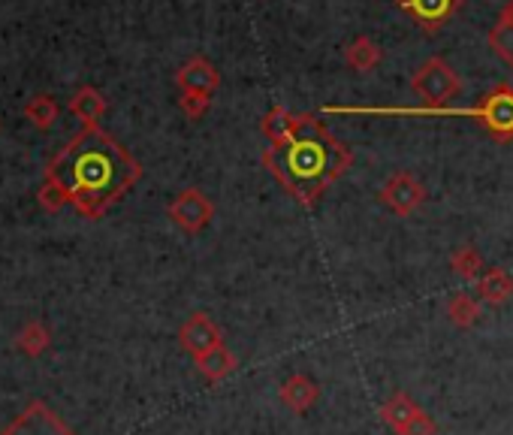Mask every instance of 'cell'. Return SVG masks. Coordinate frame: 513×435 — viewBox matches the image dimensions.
<instances>
[{
  "instance_id": "4fadbf2b",
  "label": "cell",
  "mask_w": 513,
  "mask_h": 435,
  "mask_svg": "<svg viewBox=\"0 0 513 435\" xmlns=\"http://www.w3.org/2000/svg\"><path fill=\"white\" fill-rule=\"evenodd\" d=\"M477 297L486 306H504L513 297V275L501 266H489L477 278Z\"/></svg>"
},
{
  "instance_id": "7402d4cb",
  "label": "cell",
  "mask_w": 513,
  "mask_h": 435,
  "mask_svg": "<svg viewBox=\"0 0 513 435\" xmlns=\"http://www.w3.org/2000/svg\"><path fill=\"white\" fill-rule=\"evenodd\" d=\"M25 115H28V121H31L34 127L49 130V127L58 121V103H55L49 94H37V97H31V100H28Z\"/></svg>"
},
{
  "instance_id": "52a82bcc",
  "label": "cell",
  "mask_w": 513,
  "mask_h": 435,
  "mask_svg": "<svg viewBox=\"0 0 513 435\" xmlns=\"http://www.w3.org/2000/svg\"><path fill=\"white\" fill-rule=\"evenodd\" d=\"M0 435H76L46 402L34 399Z\"/></svg>"
},
{
  "instance_id": "30bf717a",
  "label": "cell",
  "mask_w": 513,
  "mask_h": 435,
  "mask_svg": "<svg viewBox=\"0 0 513 435\" xmlns=\"http://www.w3.org/2000/svg\"><path fill=\"white\" fill-rule=\"evenodd\" d=\"M176 85H179V91H182V94H203V97H215V91H218V85H221V73H218V67H215L209 58L194 55V58H188V61L179 67V73H176Z\"/></svg>"
},
{
  "instance_id": "9a60e30c",
  "label": "cell",
  "mask_w": 513,
  "mask_h": 435,
  "mask_svg": "<svg viewBox=\"0 0 513 435\" xmlns=\"http://www.w3.org/2000/svg\"><path fill=\"white\" fill-rule=\"evenodd\" d=\"M447 321L456 327V330H471L480 315H483V306H480V297L468 294V290H459V294H453L447 300Z\"/></svg>"
},
{
  "instance_id": "2e32d148",
  "label": "cell",
  "mask_w": 513,
  "mask_h": 435,
  "mask_svg": "<svg viewBox=\"0 0 513 435\" xmlns=\"http://www.w3.org/2000/svg\"><path fill=\"white\" fill-rule=\"evenodd\" d=\"M420 411H423V408H420V405H417L405 390H396V393L384 402V408H381V420H384L390 429H396V435H399V432H402V429H405V426H408Z\"/></svg>"
},
{
  "instance_id": "7a4b0ae2",
  "label": "cell",
  "mask_w": 513,
  "mask_h": 435,
  "mask_svg": "<svg viewBox=\"0 0 513 435\" xmlns=\"http://www.w3.org/2000/svg\"><path fill=\"white\" fill-rule=\"evenodd\" d=\"M260 161L293 194V200H299L302 206H314L329 185H335L351 170L354 155L345 142L326 130L317 115L305 112L296 139L269 145Z\"/></svg>"
},
{
  "instance_id": "9c48e42d",
  "label": "cell",
  "mask_w": 513,
  "mask_h": 435,
  "mask_svg": "<svg viewBox=\"0 0 513 435\" xmlns=\"http://www.w3.org/2000/svg\"><path fill=\"white\" fill-rule=\"evenodd\" d=\"M179 345L197 360V357L209 354L212 348L224 345V333L206 312H194L179 330Z\"/></svg>"
},
{
  "instance_id": "ac0fdd59",
  "label": "cell",
  "mask_w": 513,
  "mask_h": 435,
  "mask_svg": "<svg viewBox=\"0 0 513 435\" xmlns=\"http://www.w3.org/2000/svg\"><path fill=\"white\" fill-rule=\"evenodd\" d=\"M236 366H239V360H236V354H233L227 345H218V348H212L209 354L197 357V369H200L203 378H209V381H224V378H230V375L236 372Z\"/></svg>"
},
{
  "instance_id": "ba28073f",
  "label": "cell",
  "mask_w": 513,
  "mask_h": 435,
  "mask_svg": "<svg viewBox=\"0 0 513 435\" xmlns=\"http://www.w3.org/2000/svg\"><path fill=\"white\" fill-rule=\"evenodd\" d=\"M396 7L426 34H435L459 13L462 0H396Z\"/></svg>"
},
{
  "instance_id": "d6986e66",
  "label": "cell",
  "mask_w": 513,
  "mask_h": 435,
  "mask_svg": "<svg viewBox=\"0 0 513 435\" xmlns=\"http://www.w3.org/2000/svg\"><path fill=\"white\" fill-rule=\"evenodd\" d=\"M70 112H73L79 121H85V124H97V121H100V115L106 112V97H103L97 88L85 85V88H79V91L73 94V100H70Z\"/></svg>"
},
{
  "instance_id": "ffe728a7",
  "label": "cell",
  "mask_w": 513,
  "mask_h": 435,
  "mask_svg": "<svg viewBox=\"0 0 513 435\" xmlns=\"http://www.w3.org/2000/svg\"><path fill=\"white\" fill-rule=\"evenodd\" d=\"M450 269L453 275H459L462 281H477L483 272H486V263L480 257V251L474 245H459L453 254H450Z\"/></svg>"
},
{
  "instance_id": "603a6c76",
  "label": "cell",
  "mask_w": 513,
  "mask_h": 435,
  "mask_svg": "<svg viewBox=\"0 0 513 435\" xmlns=\"http://www.w3.org/2000/svg\"><path fill=\"white\" fill-rule=\"evenodd\" d=\"M37 200H40V206H43L46 212H58V209H64V206L70 203V197L64 194V188H61L55 179H46V182L40 185Z\"/></svg>"
},
{
  "instance_id": "5b68a950",
  "label": "cell",
  "mask_w": 513,
  "mask_h": 435,
  "mask_svg": "<svg viewBox=\"0 0 513 435\" xmlns=\"http://www.w3.org/2000/svg\"><path fill=\"white\" fill-rule=\"evenodd\" d=\"M166 215L173 218V224L179 230H185L188 236L203 233L212 218H215V203L200 191V188H185L176 194V200L166 206Z\"/></svg>"
},
{
  "instance_id": "7c38bea8",
  "label": "cell",
  "mask_w": 513,
  "mask_h": 435,
  "mask_svg": "<svg viewBox=\"0 0 513 435\" xmlns=\"http://www.w3.org/2000/svg\"><path fill=\"white\" fill-rule=\"evenodd\" d=\"M302 121H305V112L296 115V112H290V109H284V106H272V109L263 115L260 130H263V136L269 139V145H284V142L296 139V133L302 130Z\"/></svg>"
},
{
  "instance_id": "277c9868",
  "label": "cell",
  "mask_w": 513,
  "mask_h": 435,
  "mask_svg": "<svg viewBox=\"0 0 513 435\" xmlns=\"http://www.w3.org/2000/svg\"><path fill=\"white\" fill-rule=\"evenodd\" d=\"M471 109H474V121L495 142L513 139V85L510 82H495L486 94H480V100Z\"/></svg>"
},
{
  "instance_id": "8fae6325",
  "label": "cell",
  "mask_w": 513,
  "mask_h": 435,
  "mask_svg": "<svg viewBox=\"0 0 513 435\" xmlns=\"http://www.w3.org/2000/svg\"><path fill=\"white\" fill-rule=\"evenodd\" d=\"M317 399H320V387H317V381H314L311 375H305V372L290 375V378L278 387V402H281L287 411H293V414L311 411V408L317 405Z\"/></svg>"
},
{
  "instance_id": "6da1fadb",
  "label": "cell",
  "mask_w": 513,
  "mask_h": 435,
  "mask_svg": "<svg viewBox=\"0 0 513 435\" xmlns=\"http://www.w3.org/2000/svg\"><path fill=\"white\" fill-rule=\"evenodd\" d=\"M46 179L64 188L82 218L97 221L142 179V167L118 139L97 124H85L67 149L55 155Z\"/></svg>"
},
{
  "instance_id": "cb8c5ba5",
  "label": "cell",
  "mask_w": 513,
  "mask_h": 435,
  "mask_svg": "<svg viewBox=\"0 0 513 435\" xmlns=\"http://www.w3.org/2000/svg\"><path fill=\"white\" fill-rule=\"evenodd\" d=\"M179 106H182L185 118H191V121H200V118L209 112V106H212V97H203V94H182V97H179Z\"/></svg>"
},
{
  "instance_id": "3957f363",
  "label": "cell",
  "mask_w": 513,
  "mask_h": 435,
  "mask_svg": "<svg viewBox=\"0 0 513 435\" xmlns=\"http://www.w3.org/2000/svg\"><path fill=\"white\" fill-rule=\"evenodd\" d=\"M411 88L423 97L426 109H444L453 97L462 94V82L456 76V70L444 61V58H429L423 61L414 76H411Z\"/></svg>"
},
{
  "instance_id": "e0dca14e",
  "label": "cell",
  "mask_w": 513,
  "mask_h": 435,
  "mask_svg": "<svg viewBox=\"0 0 513 435\" xmlns=\"http://www.w3.org/2000/svg\"><path fill=\"white\" fill-rule=\"evenodd\" d=\"M384 58V49L372 37H357L345 49V64L357 73H372Z\"/></svg>"
},
{
  "instance_id": "d4e9b609",
  "label": "cell",
  "mask_w": 513,
  "mask_h": 435,
  "mask_svg": "<svg viewBox=\"0 0 513 435\" xmlns=\"http://www.w3.org/2000/svg\"><path fill=\"white\" fill-rule=\"evenodd\" d=\"M399 435H438V423H435L426 411H420Z\"/></svg>"
},
{
  "instance_id": "5bb4252c",
  "label": "cell",
  "mask_w": 513,
  "mask_h": 435,
  "mask_svg": "<svg viewBox=\"0 0 513 435\" xmlns=\"http://www.w3.org/2000/svg\"><path fill=\"white\" fill-rule=\"evenodd\" d=\"M489 49L507 64L513 67V0H507V4L501 7L492 31H489Z\"/></svg>"
},
{
  "instance_id": "8992f818",
  "label": "cell",
  "mask_w": 513,
  "mask_h": 435,
  "mask_svg": "<svg viewBox=\"0 0 513 435\" xmlns=\"http://www.w3.org/2000/svg\"><path fill=\"white\" fill-rule=\"evenodd\" d=\"M378 197H381L384 209H390L393 215L408 218V215H414V212L426 203L429 191H426V185H423L414 173L399 170V173H393V176L381 185V194H378Z\"/></svg>"
},
{
  "instance_id": "44dd1931",
  "label": "cell",
  "mask_w": 513,
  "mask_h": 435,
  "mask_svg": "<svg viewBox=\"0 0 513 435\" xmlns=\"http://www.w3.org/2000/svg\"><path fill=\"white\" fill-rule=\"evenodd\" d=\"M16 345H19L28 357H40V354L52 345V336H49L46 324L31 321V324H25V327H22V333L16 336Z\"/></svg>"
}]
</instances>
